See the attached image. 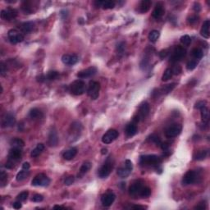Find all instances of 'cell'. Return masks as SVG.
<instances>
[{"label":"cell","instance_id":"6da1fadb","mask_svg":"<svg viewBox=\"0 0 210 210\" xmlns=\"http://www.w3.org/2000/svg\"><path fill=\"white\" fill-rule=\"evenodd\" d=\"M22 150L21 148L12 147L8 153V160L6 162V167L8 169H11L14 167V163L19 161L21 158Z\"/></svg>","mask_w":210,"mask_h":210},{"label":"cell","instance_id":"7a4b0ae2","mask_svg":"<svg viewBox=\"0 0 210 210\" xmlns=\"http://www.w3.org/2000/svg\"><path fill=\"white\" fill-rule=\"evenodd\" d=\"M69 90L71 94H74V95H81L85 92L86 85L83 81L76 80L70 85Z\"/></svg>","mask_w":210,"mask_h":210},{"label":"cell","instance_id":"3957f363","mask_svg":"<svg viewBox=\"0 0 210 210\" xmlns=\"http://www.w3.org/2000/svg\"><path fill=\"white\" fill-rule=\"evenodd\" d=\"M161 162V159L159 157L154 154H148L143 155L140 159V163L142 166H152L155 167L158 166Z\"/></svg>","mask_w":210,"mask_h":210},{"label":"cell","instance_id":"277c9868","mask_svg":"<svg viewBox=\"0 0 210 210\" xmlns=\"http://www.w3.org/2000/svg\"><path fill=\"white\" fill-rule=\"evenodd\" d=\"M149 113H150V104L147 102H144L140 106L138 113L134 117L133 122L135 123H137L141 120H144L146 118Z\"/></svg>","mask_w":210,"mask_h":210},{"label":"cell","instance_id":"5b68a950","mask_svg":"<svg viewBox=\"0 0 210 210\" xmlns=\"http://www.w3.org/2000/svg\"><path fill=\"white\" fill-rule=\"evenodd\" d=\"M186 55V49L181 46H177L172 52L171 57H170V63H176L179 62L181 59H183Z\"/></svg>","mask_w":210,"mask_h":210},{"label":"cell","instance_id":"8992f818","mask_svg":"<svg viewBox=\"0 0 210 210\" xmlns=\"http://www.w3.org/2000/svg\"><path fill=\"white\" fill-rule=\"evenodd\" d=\"M113 168V162L112 161L111 157H109L106 160L104 164L99 170V177L100 178H105V177H108L109 174L111 173Z\"/></svg>","mask_w":210,"mask_h":210},{"label":"cell","instance_id":"52a82bcc","mask_svg":"<svg viewBox=\"0 0 210 210\" xmlns=\"http://www.w3.org/2000/svg\"><path fill=\"white\" fill-rule=\"evenodd\" d=\"M99 90H100V84L97 81H91L87 89L88 95L92 99H97L99 98Z\"/></svg>","mask_w":210,"mask_h":210},{"label":"cell","instance_id":"ba28073f","mask_svg":"<svg viewBox=\"0 0 210 210\" xmlns=\"http://www.w3.org/2000/svg\"><path fill=\"white\" fill-rule=\"evenodd\" d=\"M182 131V126L181 124H172L171 126H169L166 129L165 131V135L167 138H173L176 137L177 135L180 134Z\"/></svg>","mask_w":210,"mask_h":210},{"label":"cell","instance_id":"9c48e42d","mask_svg":"<svg viewBox=\"0 0 210 210\" xmlns=\"http://www.w3.org/2000/svg\"><path fill=\"white\" fill-rule=\"evenodd\" d=\"M50 183V180L44 173H39L34 177L31 181V185L34 186H47Z\"/></svg>","mask_w":210,"mask_h":210},{"label":"cell","instance_id":"30bf717a","mask_svg":"<svg viewBox=\"0 0 210 210\" xmlns=\"http://www.w3.org/2000/svg\"><path fill=\"white\" fill-rule=\"evenodd\" d=\"M8 37L9 41L13 45L21 43L24 40V36L16 29H12L9 30L8 33Z\"/></svg>","mask_w":210,"mask_h":210},{"label":"cell","instance_id":"8fae6325","mask_svg":"<svg viewBox=\"0 0 210 210\" xmlns=\"http://www.w3.org/2000/svg\"><path fill=\"white\" fill-rule=\"evenodd\" d=\"M118 131L115 129L108 130V131L103 135L102 141L104 144H110L118 137Z\"/></svg>","mask_w":210,"mask_h":210},{"label":"cell","instance_id":"7c38bea8","mask_svg":"<svg viewBox=\"0 0 210 210\" xmlns=\"http://www.w3.org/2000/svg\"><path fill=\"white\" fill-rule=\"evenodd\" d=\"M17 11L12 8H8L7 9H3L1 11V18L5 21H12L17 17Z\"/></svg>","mask_w":210,"mask_h":210},{"label":"cell","instance_id":"4fadbf2b","mask_svg":"<svg viewBox=\"0 0 210 210\" xmlns=\"http://www.w3.org/2000/svg\"><path fill=\"white\" fill-rule=\"evenodd\" d=\"M143 187H144L143 182L141 181H136L135 182H134L132 185H131V186L129 187L130 195H131L133 197L140 196L141 190H142Z\"/></svg>","mask_w":210,"mask_h":210},{"label":"cell","instance_id":"5bb4252c","mask_svg":"<svg viewBox=\"0 0 210 210\" xmlns=\"http://www.w3.org/2000/svg\"><path fill=\"white\" fill-rule=\"evenodd\" d=\"M115 198H116V195H114V193L112 191H108L107 193H105L104 195H103L101 197L102 204L105 207H109L113 204Z\"/></svg>","mask_w":210,"mask_h":210},{"label":"cell","instance_id":"9a60e30c","mask_svg":"<svg viewBox=\"0 0 210 210\" xmlns=\"http://www.w3.org/2000/svg\"><path fill=\"white\" fill-rule=\"evenodd\" d=\"M16 123L15 116L12 113H6L2 118V127H11Z\"/></svg>","mask_w":210,"mask_h":210},{"label":"cell","instance_id":"2e32d148","mask_svg":"<svg viewBox=\"0 0 210 210\" xmlns=\"http://www.w3.org/2000/svg\"><path fill=\"white\" fill-rule=\"evenodd\" d=\"M97 72V68L94 67V66H90V67H88L86 69L82 70V71H80V72L77 73V77L80 79H85V78H89V77H91L93 76L94 75H95Z\"/></svg>","mask_w":210,"mask_h":210},{"label":"cell","instance_id":"e0dca14e","mask_svg":"<svg viewBox=\"0 0 210 210\" xmlns=\"http://www.w3.org/2000/svg\"><path fill=\"white\" fill-rule=\"evenodd\" d=\"M196 172L193 170H190L184 175L182 178V184L184 186H188L190 184H193L196 181Z\"/></svg>","mask_w":210,"mask_h":210},{"label":"cell","instance_id":"ac0fdd59","mask_svg":"<svg viewBox=\"0 0 210 210\" xmlns=\"http://www.w3.org/2000/svg\"><path fill=\"white\" fill-rule=\"evenodd\" d=\"M78 57L76 54H64L62 57V62L65 65L72 66L78 62Z\"/></svg>","mask_w":210,"mask_h":210},{"label":"cell","instance_id":"d6986e66","mask_svg":"<svg viewBox=\"0 0 210 210\" xmlns=\"http://www.w3.org/2000/svg\"><path fill=\"white\" fill-rule=\"evenodd\" d=\"M164 12H165V9H164V6L162 3H157L156 6L154 8L153 11V13H152V16L154 19L156 20H159L160 18L162 17V16L164 15Z\"/></svg>","mask_w":210,"mask_h":210},{"label":"cell","instance_id":"ffe728a7","mask_svg":"<svg viewBox=\"0 0 210 210\" xmlns=\"http://www.w3.org/2000/svg\"><path fill=\"white\" fill-rule=\"evenodd\" d=\"M94 5L97 8H102L103 9H113L116 5V3L113 1H95Z\"/></svg>","mask_w":210,"mask_h":210},{"label":"cell","instance_id":"44dd1931","mask_svg":"<svg viewBox=\"0 0 210 210\" xmlns=\"http://www.w3.org/2000/svg\"><path fill=\"white\" fill-rule=\"evenodd\" d=\"M48 143L49 146H56L57 143H58V137H57V131H56V130L54 129V128H53L49 131Z\"/></svg>","mask_w":210,"mask_h":210},{"label":"cell","instance_id":"7402d4cb","mask_svg":"<svg viewBox=\"0 0 210 210\" xmlns=\"http://www.w3.org/2000/svg\"><path fill=\"white\" fill-rule=\"evenodd\" d=\"M137 126H136V123H135L134 122L129 123L126 127V130H125V132H126V135L128 136V137H131L133 135H135L136 133H137Z\"/></svg>","mask_w":210,"mask_h":210},{"label":"cell","instance_id":"603a6c76","mask_svg":"<svg viewBox=\"0 0 210 210\" xmlns=\"http://www.w3.org/2000/svg\"><path fill=\"white\" fill-rule=\"evenodd\" d=\"M34 23L31 21H26V22H23L19 26V28L22 33L28 34L31 32L34 29Z\"/></svg>","mask_w":210,"mask_h":210},{"label":"cell","instance_id":"cb8c5ba5","mask_svg":"<svg viewBox=\"0 0 210 210\" xmlns=\"http://www.w3.org/2000/svg\"><path fill=\"white\" fill-rule=\"evenodd\" d=\"M151 5H152V2L150 0H143V1H141L140 5H139V12H141L142 14L147 12L150 10Z\"/></svg>","mask_w":210,"mask_h":210},{"label":"cell","instance_id":"d4e9b609","mask_svg":"<svg viewBox=\"0 0 210 210\" xmlns=\"http://www.w3.org/2000/svg\"><path fill=\"white\" fill-rule=\"evenodd\" d=\"M29 117L32 119V120H38V119H41L44 117V114L41 110H39V108H32L30 110V113H29Z\"/></svg>","mask_w":210,"mask_h":210},{"label":"cell","instance_id":"484cf974","mask_svg":"<svg viewBox=\"0 0 210 210\" xmlns=\"http://www.w3.org/2000/svg\"><path fill=\"white\" fill-rule=\"evenodd\" d=\"M209 26H210V22L208 20H206L204 21V24L202 26L201 30H200V35H201L204 38H206V39H208L209 38Z\"/></svg>","mask_w":210,"mask_h":210},{"label":"cell","instance_id":"4316f807","mask_svg":"<svg viewBox=\"0 0 210 210\" xmlns=\"http://www.w3.org/2000/svg\"><path fill=\"white\" fill-rule=\"evenodd\" d=\"M76 153H77L76 148H72L70 150H66V152L63 153V156L64 159H66V160H72V159H74V157L76 155Z\"/></svg>","mask_w":210,"mask_h":210},{"label":"cell","instance_id":"83f0119b","mask_svg":"<svg viewBox=\"0 0 210 210\" xmlns=\"http://www.w3.org/2000/svg\"><path fill=\"white\" fill-rule=\"evenodd\" d=\"M132 170L129 169L128 168H126V166H124L122 168H120L117 169V175L121 177V178H126L131 174Z\"/></svg>","mask_w":210,"mask_h":210},{"label":"cell","instance_id":"f1b7e54d","mask_svg":"<svg viewBox=\"0 0 210 210\" xmlns=\"http://www.w3.org/2000/svg\"><path fill=\"white\" fill-rule=\"evenodd\" d=\"M44 150H45V145L43 144H41V143H40V144H37V146L31 151L30 155H31L32 158H36V157H38L40 153H42L43 151H44Z\"/></svg>","mask_w":210,"mask_h":210},{"label":"cell","instance_id":"f546056e","mask_svg":"<svg viewBox=\"0 0 210 210\" xmlns=\"http://www.w3.org/2000/svg\"><path fill=\"white\" fill-rule=\"evenodd\" d=\"M175 86H176V84H175V83L163 86V87L161 88V89L159 90V94H167L170 93L171 90L174 89Z\"/></svg>","mask_w":210,"mask_h":210},{"label":"cell","instance_id":"4dcf8cb0","mask_svg":"<svg viewBox=\"0 0 210 210\" xmlns=\"http://www.w3.org/2000/svg\"><path fill=\"white\" fill-rule=\"evenodd\" d=\"M200 112H201V118L203 122L207 123L209 119V112H208V108H207V106L202 108L200 109Z\"/></svg>","mask_w":210,"mask_h":210},{"label":"cell","instance_id":"1f68e13d","mask_svg":"<svg viewBox=\"0 0 210 210\" xmlns=\"http://www.w3.org/2000/svg\"><path fill=\"white\" fill-rule=\"evenodd\" d=\"M10 144L12 145V147L17 148H22L25 145L24 141L19 138H13L10 141Z\"/></svg>","mask_w":210,"mask_h":210},{"label":"cell","instance_id":"d6a6232c","mask_svg":"<svg viewBox=\"0 0 210 210\" xmlns=\"http://www.w3.org/2000/svg\"><path fill=\"white\" fill-rule=\"evenodd\" d=\"M59 73L56 71H50L45 76V81H54L58 77Z\"/></svg>","mask_w":210,"mask_h":210},{"label":"cell","instance_id":"836d02e7","mask_svg":"<svg viewBox=\"0 0 210 210\" xmlns=\"http://www.w3.org/2000/svg\"><path fill=\"white\" fill-rule=\"evenodd\" d=\"M208 155L207 150H199L194 154V159L195 160H204Z\"/></svg>","mask_w":210,"mask_h":210},{"label":"cell","instance_id":"e575fe53","mask_svg":"<svg viewBox=\"0 0 210 210\" xmlns=\"http://www.w3.org/2000/svg\"><path fill=\"white\" fill-rule=\"evenodd\" d=\"M159 36H160V32L159 30H153L152 31H150V35H149V39L151 42H156L157 40L159 39Z\"/></svg>","mask_w":210,"mask_h":210},{"label":"cell","instance_id":"d590c367","mask_svg":"<svg viewBox=\"0 0 210 210\" xmlns=\"http://www.w3.org/2000/svg\"><path fill=\"white\" fill-rule=\"evenodd\" d=\"M191 55H192L193 57H194L195 59H198V60H199V59L203 57L204 54H203V51H202L200 48H193L192 51H191Z\"/></svg>","mask_w":210,"mask_h":210},{"label":"cell","instance_id":"8d00e7d4","mask_svg":"<svg viewBox=\"0 0 210 210\" xmlns=\"http://www.w3.org/2000/svg\"><path fill=\"white\" fill-rule=\"evenodd\" d=\"M29 176V171L28 170H23L20 171L17 175V181H24L27 177Z\"/></svg>","mask_w":210,"mask_h":210},{"label":"cell","instance_id":"74e56055","mask_svg":"<svg viewBox=\"0 0 210 210\" xmlns=\"http://www.w3.org/2000/svg\"><path fill=\"white\" fill-rule=\"evenodd\" d=\"M91 168V163L90 162H85L80 168V176L85 174Z\"/></svg>","mask_w":210,"mask_h":210},{"label":"cell","instance_id":"f35d334b","mask_svg":"<svg viewBox=\"0 0 210 210\" xmlns=\"http://www.w3.org/2000/svg\"><path fill=\"white\" fill-rule=\"evenodd\" d=\"M173 76V72H172V70L171 68H168V69L165 70V72L163 73V75L162 76V81H167L168 80L172 77Z\"/></svg>","mask_w":210,"mask_h":210},{"label":"cell","instance_id":"ab89813d","mask_svg":"<svg viewBox=\"0 0 210 210\" xmlns=\"http://www.w3.org/2000/svg\"><path fill=\"white\" fill-rule=\"evenodd\" d=\"M150 195H151V190L149 187L144 186L141 190L140 197H141V198H148V197H150Z\"/></svg>","mask_w":210,"mask_h":210},{"label":"cell","instance_id":"60d3db41","mask_svg":"<svg viewBox=\"0 0 210 210\" xmlns=\"http://www.w3.org/2000/svg\"><path fill=\"white\" fill-rule=\"evenodd\" d=\"M199 63V60L198 59H192V60L189 61L188 63H187V64H186V68L189 70V71H192V70H194L197 66V65H198Z\"/></svg>","mask_w":210,"mask_h":210},{"label":"cell","instance_id":"b9f144b4","mask_svg":"<svg viewBox=\"0 0 210 210\" xmlns=\"http://www.w3.org/2000/svg\"><path fill=\"white\" fill-rule=\"evenodd\" d=\"M180 41L183 45L188 46V45H190V43H191V39H190V37L189 36L185 35V36H181V37Z\"/></svg>","mask_w":210,"mask_h":210},{"label":"cell","instance_id":"7bdbcfd3","mask_svg":"<svg viewBox=\"0 0 210 210\" xmlns=\"http://www.w3.org/2000/svg\"><path fill=\"white\" fill-rule=\"evenodd\" d=\"M7 179H8V174L4 171H1V173H0V183H1L2 187L7 184Z\"/></svg>","mask_w":210,"mask_h":210},{"label":"cell","instance_id":"ee69618b","mask_svg":"<svg viewBox=\"0 0 210 210\" xmlns=\"http://www.w3.org/2000/svg\"><path fill=\"white\" fill-rule=\"evenodd\" d=\"M28 195H29V192H28V191H23V192L20 193V194L17 196V199L18 201H25V200H26L27 198H28Z\"/></svg>","mask_w":210,"mask_h":210},{"label":"cell","instance_id":"f6af8a7d","mask_svg":"<svg viewBox=\"0 0 210 210\" xmlns=\"http://www.w3.org/2000/svg\"><path fill=\"white\" fill-rule=\"evenodd\" d=\"M149 140H150L151 142H153V143H154L155 144H157V145H159V146H160V144H161V143H162V141H161V140L159 139V136H157V135H150Z\"/></svg>","mask_w":210,"mask_h":210},{"label":"cell","instance_id":"bcb514c9","mask_svg":"<svg viewBox=\"0 0 210 210\" xmlns=\"http://www.w3.org/2000/svg\"><path fill=\"white\" fill-rule=\"evenodd\" d=\"M7 71H8L7 65L3 62H1V63H0V74H1V76L6 75Z\"/></svg>","mask_w":210,"mask_h":210},{"label":"cell","instance_id":"7dc6e473","mask_svg":"<svg viewBox=\"0 0 210 210\" xmlns=\"http://www.w3.org/2000/svg\"><path fill=\"white\" fill-rule=\"evenodd\" d=\"M43 199H44V197H43L42 195L36 194L33 196V198H32V201L36 202V203H39V202L43 201Z\"/></svg>","mask_w":210,"mask_h":210},{"label":"cell","instance_id":"c3c4849f","mask_svg":"<svg viewBox=\"0 0 210 210\" xmlns=\"http://www.w3.org/2000/svg\"><path fill=\"white\" fill-rule=\"evenodd\" d=\"M207 103H206V101H199V102H197L196 103H195V108H196V109H201L202 108H204V107H206L207 106Z\"/></svg>","mask_w":210,"mask_h":210},{"label":"cell","instance_id":"681fc988","mask_svg":"<svg viewBox=\"0 0 210 210\" xmlns=\"http://www.w3.org/2000/svg\"><path fill=\"white\" fill-rule=\"evenodd\" d=\"M74 181H75V177H73V176H69L68 177H66V180L64 181V183H65V185H66V186H70V185H72Z\"/></svg>","mask_w":210,"mask_h":210},{"label":"cell","instance_id":"f907efd6","mask_svg":"<svg viewBox=\"0 0 210 210\" xmlns=\"http://www.w3.org/2000/svg\"><path fill=\"white\" fill-rule=\"evenodd\" d=\"M160 147L162 148V150L164 151V152H166V151H168V150H169V148H170V144H168V143H167V142H164V143H161V144H160Z\"/></svg>","mask_w":210,"mask_h":210},{"label":"cell","instance_id":"816d5d0a","mask_svg":"<svg viewBox=\"0 0 210 210\" xmlns=\"http://www.w3.org/2000/svg\"><path fill=\"white\" fill-rule=\"evenodd\" d=\"M125 49V43L124 42H121L119 45H117V51L119 53H122Z\"/></svg>","mask_w":210,"mask_h":210},{"label":"cell","instance_id":"f5cc1de1","mask_svg":"<svg viewBox=\"0 0 210 210\" xmlns=\"http://www.w3.org/2000/svg\"><path fill=\"white\" fill-rule=\"evenodd\" d=\"M171 70H172L173 74H175V75H178L181 72V68L180 66H176L175 67H173V69Z\"/></svg>","mask_w":210,"mask_h":210},{"label":"cell","instance_id":"db71d44e","mask_svg":"<svg viewBox=\"0 0 210 210\" xmlns=\"http://www.w3.org/2000/svg\"><path fill=\"white\" fill-rule=\"evenodd\" d=\"M168 54H169L168 50V49H165V50H162V51H161L159 53V56H160L161 58H164V57H166L168 56Z\"/></svg>","mask_w":210,"mask_h":210},{"label":"cell","instance_id":"11a10c76","mask_svg":"<svg viewBox=\"0 0 210 210\" xmlns=\"http://www.w3.org/2000/svg\"><path fill=\"white\" fill-rule=\"evenodd\" d=\"M125 166H126V168H128L129 169H131V170L133 169V164H132L131 161L129 160V159L126 160V162H125Z\"/></svg>","mask_w":210,"mask_h":210},{"label":"cell","instance_id":"9f6ffc18","mask_svg":"<svg viewBox=\"0 0 210 210\" xmlns=\"http://www.w3.org/2000/svg\"><path fill=\"white\" fill-rule=\"evenodd\" d=\"M13 208H16V209H19V208H21V207H22V205H21V201H17V202H15V203H13Z\"/></svg>","mask_w":210,"mask_h":210},{"label":"cell","instance_id":"6f0895ef","mask_svg":"<svg viewBox=\"0 0 210 210\" xmlns=\"http://www.w3.org/2000/svg\"><path fill=\"white\" fill-rule=\"evenodd\" d=\"M60 16H61V17L63 18V19H65V18L67 17V11H66V10H63V11H61Z\"/></svg>","mask_w":210,"mask_h":210},{"label":"cell","instance_id":"680465c9","mask_svg":"<svg viewBox=\"0 0 210 210\" xmlns=\"http://www.w3.org/2000/svg\"><path fill=\"white\" fill-rule=\"evenodd\" d=\"M30 168V165L29 162H24L23 165H22V169L23 170H29Z\"/></svg>","mask_w":210,"mask_h":210},{"label":"cell","instance_id":"91938a15","mask_svg":"<svg viewBox=\"0 0 210 210\" xmlns=\"http://www.w3.org/2000/svg\"><path fill=\"white\" fill-rule=\"evenodd\" d=\"M194 9H195V12H199V11H200V4L199 3H195Z\"/></svg>","mask_w":210,"mask_h":210},{"label":"cell","instance_id":"94428289","mask_svg":"<svg viewBox=\"0 0 210 210\" xmlns=\"http://www.w3.org/2000/svg\"><path fill=\"white\" fill-rule=\"evenodd\" d=\"M131 208H133V209H144V208H146V207L141 206V205H134V206H132Z\"/></svg>","mask_w":210,"mask_h":210},{"label":"cell","instance_id":"6125c7cd","mask_svg":"<svg viewBox=\"0 0 210 210\" xmlns=\"http://www.w3.org/2000/svg\"><path fill=\"white\" fill-rule=\"evenodd\" d=\"M197 19H198V18H197V17H196V16H194V17H191L190 18V22L191 24H193L194 22H196V21H198Z\"/></svg>","mask_w":210,"mask_h":210},{"label":"cell","instance_id":"be15d7a7","mask_svg":"<svg viewBox=\"0 0 210 210\" xmlns=\"http://www.w3.org/2000/svg\"><path fill=\"white\" fill-rule=\"evenodd\" d=\"M204 208H205V205L201 204H199V205L195 207V209H204Z\"/></svg>","mask_w":210,"mask_h":210},{"label":"cell","instance_id":"e7e4bbea","mask_svg":"<svg viewBox=\"0 0 210 210\" xmlns=\"http://www.w3.org/2000/svg\"><path fill=\"white\" fill-rule=\"evenodd\" d=\"M66 207L64 206H60V205H55L54 207V209H65Z\"/></svg>","mask_w":210,"mask_h":210},{"label":"cell","instance_id":"03108f58","mask_svg":"<svg viewBox=\"0 0 210 210\" xmlns=\"http://www.w3.org/2000/svg\"><path fill=\"white\" fill-rule=\"evenodd\" d=\"M107 151H108L107 149H103V150H101V153H102V154H105V153H107Z\"/></svg>","mask_w":210,"mask_h":210}]
</instances>
